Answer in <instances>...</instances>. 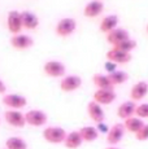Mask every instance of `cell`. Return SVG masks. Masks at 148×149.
Returning a JSON list of instances; mask_svg holds the SVG:
<instances>
[{"instance_id": "obj_1", "label": "cell", "mask_w": 148, "mask_h": 149, "mask_svg": "<svg viewBox=\"0 0 148 149\" xmlns=\"http://www.w3.org/2000/svg\"><path fill=\"white\" fill-rule=\"evenodd\" d=\"M43 139L50 144H64L68 132L59 126H48L43 130Z\"/></svg>"}, {"instance_id": "obj_2", "label": "cell", "mask_w": 148, "mask_h": 149, "mask_svg": "<svg viewBox=\"0 0 148 149\" xmlns=\"http://www.w3.org/2000/svg\"><path fill=\"white\" fill-rule=\"evenodd\" d=\"M25 118H26V125L33 127H43L48 122V116L45 114V111L39 109H31L27 113H25Z\"/></svg>"}, {"instance_id": "obj_3", "label": "cell", "mask_w": 148, "mask_h": 149, "mask_svg": "<svg viewBox=\"0 0 148 149\" xmlns=\"http://www.w3.org/2000/svg\"><path fill=\"white\" fill-rule=\"evenodd\" d=\"M77 29V21L72 17H65V18L60 19L56 24L55 33L61 38H66V36L72 35Z\"/></svg>"}, {"instance_id": "obj_4", "label": "cell", "mask_w": 148, "mask_h": 149, "mask_svg": "<svg viewBox=\"0 0 148 149\" xmlns=\"http://www.w3.org/2000/svg\"><path fill=\"white\" fill-rule=\"evenodd\" d=\"M125 132H126V130H125V127H124V123H114V125L109 128V131H108V134H107V137H105L107 143L109 144V147H114V145L119 144V143L122 141V139H124Z\"/></svg>"}, {"instance_id": "obj_5", "label": "cell", "mask_w": 148, "mask_h": 149, "mask_svg": "<svg viewBox=\"0 0 148 149\" xmlns=\"http://www.w3.org/2000/svg\"><path fill=\"white\" fill-rule=\"evenodd\" d=\"M3 104L12 110H20L27 105V99L22 95H17V93H8L3 97Z\"/></svg>"}, {"instance_id": "obj_6", "label": "cell", "mask_w": 148, "mask_h": 149, "mask_svg": "<svg viewBox=\"0 0 148 149\" xmlns=\"http://www.w3.org/2000/svg\"><path fill=\"white\" fill-rule=\"evenodd\" d=\"M4 119L8 125H10L12 127L16 128H24L26 126V118H25V114L21 113L20 110H7L4 113Z\"/></svg>"}, {"instance_id": "obj_7", "label": "cell", "mask_w": 148, "mask_h": 149, "mask_svg": "<svg viewBox=\"0 0 148 149\" xmlns=\"http://www.w3.org/2000/svg\"><path fill=\"white\" fill-rule=\"evenodd\" d=\"M43 71L45 75L52 77V78H60L64 77L66 73V68L60 61H47L43 65Z\"/></svg>"}, {"instance_id": "obj_8", "label": "cell", "mask_w": 148, "mask_h": 149, "mask_svg": "<svg viewBox=\"0 0 148 149\" xmlns=\"http://www.w3.org/2000/svg\"><path fill=\"white\" fill-rule=\"evenodd\" d=\"M7 25H8V30H9L13 35L21 34V30L24 29L21 12H18V10H10V12L8 13Z\"/></svg>"}, {"instance_id": "obj_9", "label": "cell", "mask_w": 148, "mask_h": 149, "mask_svg": "<svg viewBox=\"0 0 148 149\" xmlns=\"http://www.w3.org/2000/svg\"><path fill=\"white\" fill-rule=\"evenodd\" d=\"M82 86V78L79 75H66L60 82V90L62 92H74Z\"/></svg>"}, {"instance_id": "obj_10", "label": "cell", "mask_w": 148, "mask_h": 149, "mask_svg": "<svg viewBox=\"0 0 148 149\" xmlns=\"http://www.w3.org/2000/svg\"><path fill=\"white\" fill-rule=\"evenodd\" d=\"M87 114H89L90 119H92L96 125L103 123L105 119V113H104L103 107L99 105L98 102H95L94 100L87 104Z\"/></svg>"}, {"instance_id": "obj_11", "label": "cell", "mask_w": 148, "mask_h": 149, "mask_svg": "<svg viewBox=\"0 0 148 149\" xmlns=\"http://www.w3.org/2000/svg\"><path fill=\"white\" fill-rule=\"evenodd\" d=\"M33 44H34L33 38L29 35H25V34H17V35H13L10 38V45L15 49L18 51L29 49L30 47H33Z\"/></svg>"}, {"instance_id": "obj_12", "label": "cell", "mask_w": 148, "mask_h": 149, "mask_svg": "<svg viewBox=\"0 0 148 149\" xmlns=\"http://www.w3.org/2000/svg\"><path fill=\"white\" fill-rule=\"evenodd\" d=\"M131 53H127L124 52V51H119L116 49V48H112L110 51L107 52V60L108 61H112L117 65H124L127 64V62L131 61Z\"/></svg>"}, {"instance_id": "obj_13", "label": "cell", "mask_w": 148, "mask_h": 149, "mask_svg": "<svg viewBox=\"0 0 148 149\" xmlns=\"http://www.w3.org/2000/svg\"><path fill=\"white\" fill-rule=\"evenodd\" d=\"M147 93H148V83L144 81H140V82H136L131 87L129 96L131 101L136 102V101L143 100L147 96Z\"/></svg>"}, {"instance_id": "obj_14", "label": "cell", "mask_w": 148, "mask_h": 149, "mask_svg": "<svg viewBox=\"0 0 148 149\" xmlns=\"http://www.w3.org/2000/svg\"><path fill=\"white\" fill-rule=\"evenodd\" d=\"M116 97L117 95H116L114 90H98L94 93V101L103 107V105L112 104L116 100Z\"/></svg>"}, {"instance_id": "obj_15", "label": "cell", "mask_w": 148, "mask_h": 149, "mask_svg": "<svg viewBox=\"0 0 148 149\" xmlns=\"http://www.w3.org/2000/svg\"><path fill=\"white\" fill-rule=\"evenodd\" d=\"M127 39H130L129 31L125 30V29H121V27L114 29V30H112L110 33L107 34V42L109 43V44H112L113 47L118 45L119 43L127 40Z\"/></svg>"}, {"instance_id": "obj_16", "label": "cell", "mask_w": 148, "mask_h": 149, "mask_svg": "<svg viewBox=\"0 0 148 149\" xmlns=\"http://www.w3.org/2000/svg\"><path fill=\"white\" fill-rule=\"evenodd\" d=\"M104 10V3L100 0H92V1L87 3L83 8V14L87 18H95V17L100 16Z\"/></svg>"}, {"instance_id": "obj_17", "label": "cell", "mask_w": 148, "mask_h": 149, "mask_svg": "<svg viewBox=\"0 0 148 149\" xmlns=\"http://www.w3.org/2000/svg\"><path fill=\"white\" fill-rule=\"evenodd\" d=\"M135 109H136V104L134 101H125L121 105H118L117 108V117L121 119H127L130 117L135 116Z\"/></svg>"}, {"instance_id": "obj_18", "label": "cell", "mask_w": 148, "mask_h": 149, "mask_svg": "<svg viewBox=\"0 0 148 149\" xmlns=\"http://www.w3.org/2000/svg\"><path fill=\"white\" fill-rule=\"evenodd\" d=\"M21 17H22L24 29H26V30H35L39 26V18L35 13L29 12V10H24V12H21Z\"/></svg>"}, {"instance_id": "obj_19", "label": "cell", "mask_w": 148, "mask_h": 149, "mask_svg": "<svg viewBox=\"0 0 148 149\" xmlns=\"http://www.w3.org/2000/svg\"><path fill=\"white\" fill-rule=\"evenodd\" d=\"M82 144H83V140H82L79 131H70L66 135V137H65V141H64L65 148L68 149H78Z\"/></svg>"}, {"instance_id": "obj_20", "label": "cell", "mask_w": 148, "mask_h": 149, "mask_svg": "<svg viewBox=\"0 0 148 149\" xmlns=\"http://www.w3.org/2000/svg\"><path fill=\"white\" fill-rule=\"evenodd\" d=\"M117 25H118V16H116V14H109V16L104 17V18L101 19L99 29H100L101 33L108 34L112 30L117 29Z\"/></svg>"}, {"instance_id": "obj_21", "label": "cell", "mask_w": 148, "mask_h": 149, "mask_svg": "<svg viewBox=\"0 0 148 149\" xmlns=\"http://www.w3.org/2000/svg\"><path fill=\"white\" fill-rule=\"evenodd\" d=\"M143 126H144L143 119L138 118V117H135V116L130 117V118H127V119H125V122H124L125 130H126L127 132L134 134V135H135V134H138Z\"/></svg>"}, {"instance_id": "obj_22", "label": "cell", "mask_w": 148, "mask_h": 149, "mask_svg": "<svg viewBox=\"0 0 148 149\" xmlns=\"http://www.w3.org/2000/svg\"><path fill=\"white\" fill-rule=\"evenodd\" d=\"M78 131L82 136V140L86 143L95 141L99 137V135H100V132L98 131V128H96L95 126H83V127L79 128Z\"/></svg>"}, {"instance_id": "obj_23", "label": "cell", "mask_w": 148, "mask_h": 149, "mask_svg": "<svg viewBox=\"0 0 148 149\" xmlns=\"http://www.w3.org/2000/svg\"><path fill=\"white\" fill-rule=\"evenodd\" d=\"M92 82H94V84L98 87V90H114V86L112 84L109 77L104 75V74L96 73L95 75L92 77Z\"/></svg>"}, {"instance_id": "obj_24", "label": "cell", "mask_w": 148, "mask_h": 149, "mask_svg": "<svg viewBox=\"0 0 148 149\" xmlns=\"http://www.w3.org/2000/svg\"><path fill=\"white\" fill-rule=\"evenodd\" d=\"M5 149H27V143L20 136H10L5 140Z\"/></svg>"}, {"instance_id": "obj_25", "label": "cell", "mask_w": 148, "mask_h": 149, "mask_svg": "<svg viewBox=\"0 0 148 149\" xmlns=\"http://www.w3.org/2000/svg\"><path fill=\"white\" fill-rule=\"evenodd\" d=\"M108 77H109V79H110V82H112L113 86L124 84V83H126L127 79H129V74L122 71V70H116L114 73L108 74Z\"/></svg>"}, {"instance_id": "obj_26", "label": "cell", "mask_w": 148, "mask_h": 149, "mask_svg": "<svg viewBox=\"0 0 148 149\" xmlns=\"http://www.w3.org/2000/svg\"><path fill=\"white\" fill-rule=\"evenodd\" d=\"M136 45H138V43H136L135 39L130 38V39H127V40L119 43L118 45H116V47H113V48L119 49V51H124V52H127V53H131L136 48Z\"/></svg>"}, {"instance_id": "obj_27", "label": "cell", "mask_w": 148, "mask_h": 149, "mask_svg": "<svg viewBox=\"0 0 148 149\" xmlns=\"http://www.w3.org/2000/svg\"><path fill=\"white\" fill-rule=\"evenodd\" d=\"M135 117H138L140 119H148V102H143V104L136 105Z\"/></svg>"}, {"instance_id": "obj_28", "label": "cell", "mask_w": 148, "mask_h": 149, "mask_svg": "<svg viewBox=\"0 0 148 149\" xmlns=\"http://www.w3.org/2000/svg\"><path fill=\"white\" fill-rule=\"evenodd\" d=\"M135 139L138 141H147L148 140V123H144V126L140 128L138 134H135Z\"/></svg>"}, {"instance_id": "obj_29", "label": "cell", "mask_w": 148, "mask_h": 149, "mask_svg": "<svg viewBox=\"0 0 148 149\" xmlns=\"http://www.w3.org/2000/svg\"><path fill=\"white\" fill-rule=\"evenodd\" d=\"M104 68H105V70H107L108 74H112L117 70V69H116L117 68V64H114V62H112V61H107L104 65Z\"/></svg>"}, {"instance_id": "obj_30", "label": "cell", "mask_w": 148, "mask_h": 149, "mask_svg": "<svg viewBox=\"0 0 148 149\" xmlns=\"http://www.w3.org/2000/svg\"><path fill=\"white\" fill-rule=\"evenodd\" d=\"M96 128H98V131H99V132H104L105 135H107V134H108V131H109V128L107 127V125H105L104 122H103V123H99V125H98V127H96Z\"/></svg>"}, {"instance_id": "obj_31", "label": "cell", "mask_w": 148, "mask_h": 149, "mask_svg": "<svg viewBox=\"0 0 148 149\" xmlns=\"http://www.w3.org/2000/svg\"><path fill=\"white\" fill-rule=\"evenodd\" d=\"M5 91H7V87H5V84L3 83V81L0 79V95H3V93H5Z\"/></svg>"}, {"instance_id": "obj_32", "label": "cell", "mask_w": 148, "mask_h": 149, "mask_svg": "<svg viewBox=\"0 0 148 149\" xmlns=\"http://www.w3.org/2000/svg\"><path fill=\"white\" fill-rule=\"evenodd\" d=\"M105 149H119V148H117V147H107Z\"/></svg>"}, {"instance_id": "obj_33", "label": "cell", "mask_w": 148, "mask_h": 149, "mask_svg": "<svg viewBox=\"0 0 148 149\" xmlns=\"http://www.w3.org/2000/svg\"><path fill=\"white\" fill-rule=\"evenodd\" d=\"M146 30H147V33H148V25H147V27H146Z\"/></svg>"}]
</instances>
